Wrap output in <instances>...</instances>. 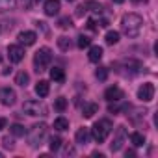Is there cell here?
Masks as SVG:
<instances>
[{
    "instance_id": "1",
    "label": "cell",
    "mask_w": 158,
    "mask_h": 158,
    "mask_svg": "<svg viewBox=\"0 0 158 158\" xmlns=\"http://www.w3.org/2000/svg\"><path fill=\"white\" fill-rule=\"evenodd\" d=\"M141 26H143V19H141L138 13H127V15H123V19H121V30H123L128 37H136V35L139 34Z\"/></svg>"
},
{
    "instance_id": "2",
    "label": "cell",
    "mask_w": 158,
    "mask_h": 158,
    "mask_svg": "<svg viewBox=\"0 0 158 158\" xmlns=\"http://www.w3.org/2000/svg\"><path fill=\"white\" fill-rule=\"evenodd\" d=\"M47 134H48V127L45 123H35L30 130H28V143L32 149H39L45 139H47Z\"/></svg>"
},
{
    "instance_id": "3",
    "label": "cell",
    "mask_w": 158,
    "mask_h": 158,
    "mask_svg": "<svg viewBox=\"0 0 158 158\" xmlns=\"http://www.w3.org/2000/svg\"><path fill=\"white\" fill-rule=\"evenodd\" d=\"M112 130H114V125H112L110 119H99V121L93 125V128H91V136H93V139H95L97 143H102V141H106V138L112 134Z\"/></svg>"
},
{
    "instance_id": "4",
    "label": "cell",
    "mask_w": 158,
    "mask_h": 158,
    "mask_svg": "<svg viewBox=\"0 0 158 158\" xmlns=\"http://www.w3.org/2000/svg\"><path fill=\"white\" fill-rule=\"evenodd\" d=\"M50 61H52V50H50L48 47H41V48L34 54V67H35L37 73L45 71V69L50 65Z\"/></svg>"
},
{
    "instance_id": "5",
    "label": "cell",
    "mask_w": 158,
    "mask_h": 158,
    "mask_svg": "<svg viewBox=\"0 0 158 158\" xmlns=\"http://www.w3.org/2000/svg\"><path fill=\"white\" fill-rule=\"evenodd\" d=\"M23 110L28 114V115H32V117H45L47 115V106L43 104V102H39V101H26L24 104H23Z\"/></svg>"
},
{
    "instance_id": "6",
    "label": "cell",
    "mask_w": 158,
    "mask_h": 158,
    "mask_svg": "<svg viewBox=\"0 0 158 158\" xmlns=\"http://www.w3.org/2000/svg\"><path fill=\"white\" fill-rule=\"evenodd\" d=\"M138 99L141 102H151L154 99V84H151V82L141 84L139 89H138Z\"/></svg>"
},
{
    "instance_id": "7",
    "label": "cell",
    "mask_w": 158,
    "mask_h": 158,
    "mask_svg": "<svg viewBox=\"0 0 158 158\" xmlns=\"http://www.w3.org/2000/svg\"><path fill=\"white\" fill-rule=\"evenodd\" d=\"M125 139H127V128H125V127H117V130H115V134H114V141L110 143L112 152L121 151V147H123Z\"/></svg>"
},
{
    "instance_id": "8",
    "label": "cell",
    "mask_w": 158,
    "mask_h": 158,
    "mask_svg": "<svg viewBox=\"0 0 158 158\" xmlns=\"http://www.w3.org/2000/svg\"><path fill=\"white\" fill-rule=\"evenodd\" d=\"M88 11L101 13V11H102V6H101L99 2H93V0H89V2H84V4H80V6L76 8V15H78V17H82V15L88 13Z\"/></svg>"
},
{
    "instance_id": "9",
    "label": "cell",
    "mask_w": 158,
    "mask_h": 158,
    "mask_svg": "<svg viewBox=\"0 0 158 158\" xmlns=\"http://www.w3.org/2000/svg\"><path fill=\"white\" fill-rule=\"evenodd\" d=\"M17 101V93L11 88H0V102L6 106H13Z\"/></svg>"
},
{
    "instance_id": "10",
    "label": "cell",
    "mask_w": 158,
    "mask_h": 158,
    "mask_svg": "<svg viewBox=\"0 0 158 158\" xmlns=\"http://www.w3.org/2000/svg\"><path fill=\"white\" fill-rule=\"evenodd\" d=\"M8 58H10V61H13V63L23 61V58H24V48H23V45H10V47H8Z\"/></svg>"
},
{
    "instance_id": "11",
    "label": "cell",
    "mask_w": 158,
    "mask_h": 158,
    "mask_svg": "<svg viewBox=\"0 0 158 158\" xmlns=\"http://www.w3.org/2000/svg\"><path fill=\"white\" fill-rule=\"evenodd\" d=\"M123 97H125V93H123V89L117 88V86H112V88H108V89L104 91V99H106L108 102H119Z\"/></svg>"
},
{
    "instance_id": "12",
    "label": "cell",
    "mask_w": 158,
    "mask_h": 158,
    "mask_svg": "<svg viewBox=\"0 0 158 158\" xmlns=\"http://www.w3.org/2000/svg\"><path fill=\"white\" fill-rule=\"evenodd\" d=\"M35 39H37V34H35V32H32V30H24V32H21V34H19V43H21V45H24V47L34 45V43H35Z\"/></svg>"
},
{
    "instance_id": "13",
    "label": "cell",
    "mask_w": 158,
    "mask_h": 158,
    "mask_svg": "<svg viewBox=\"0 0 158 158\" xmlns=\"http://www.w3.org/2000/svg\"><path fill=\"white\" fill-rule=\"evenodd\" d=\"M43 10H45V15H48V17H54V15H58V13H60V10H61V6H60V0H47Z\"/></svg>"
},
{
    "instance_id": "14",
    "label": "cell",
    "mask_w": 158,
    "mask_h": 158,
    "mask_svg": "<svg viewBox=\"0 0 158 158\" xmlns=\"http://www.w3.org/2000/svg\"><path fill=\"white\" fill-rule=\"evenodd\" d=\"M89 138H91V132H89V128H78V132H76V136H74V139H76V143L78 145H86V143H89Z\"/></svg>"
},
{
    "instance_id": "15",
    "label": "cell",
    "mask_w": 158,
    "mask_h": 158,
    "mask_svg": "<svg viewBox=\"0 0 158 158\" xmlns=\"http://www.w3.org/2000/svg\"><path fill=\"white\" fill-rule=\"evenodd\" d=\"M97 112H99V104H95V102H86V104H84V108H82V115H84L86 119L93 117Z\"/></svg>"
},
{
    "instance_id": "16",
    "label": "cell",
    "mask_w": 158,
    "mask_h": 158,
    "mask_svg": "<svg viewBox=\"0 0 158 158\" xmlns=\"http://www.w3.org/2000/svg\"><path fill=\"white\" fill-rule=\"evenodd\" d=\"M50 78H52L54 82H58V84L65 82V73H63V69L61 67H52L50 69Z\"/></svg>"
},
{
    "instance_id": "17",
    "label": "cell",
    "mask_w": 158,
    "mask_h": 158,
    "mask_svg": "<svg viewBox=\"0 0 158 158\" xmlns=\"http://www.w3.org/2000/svg\"><path fill=\"white\" fill-rule=\"evenodd\" d=\"M102 54H104V50H102V47H91L89 48V54H88V58H89V61H93V63H97L101 58H102Z\"/></svg>"
},
{
    "instance_id": "18",
    "label": "cell",
    "mask_w": 158,
    "mask_h": 158,
    "mask_svg": "<svg viewBox=\"0 0 158 158\" xmlns=\"http://www.w3.org/2000/svg\"><path fill=\"white\" fill-rule=\"evenodd\" d=\"M48 91H50V84H48L47 80H39V82L35 84V93H37L39 97H47Z\"/></svg>"
},
{
    "instance_id": "19",
    "label": "cell",
    "mask_w": 158,
    "mask_h": 158,
    "mask_svg": "<svg viewBox=\"0 0 158 158\" xmlns=\"http://www.w3.org/2000/svg\"><path fill=\"white\" fill-rule=\"evenodd\" d=\"M28 82H30L28 73L21 71V73H17V74H15V84H19L21 88H26V86H28Z\"/></svg>"
},
{
    "instance_id": "20",
    "label": "cell",
    "mask_w": 158,
    "mask_h": 158,
    "mask_svg": "<svg viewBox=\"0 0 158 158\" xmlns=\"http://www.w3.org/2000/svg\"><path fill=\"white\" fill-rule=\"evenodd\" d=\"M15 6H17V0H0V13L11 11L15 10Z\"/></svg>"
},
{
    "instance_id": "21",
    "label": "cell",
    "mask_w": 158,
    "mask_h": 158,
    "mask_svg": "<svg viewBox=\"0 0 158 158\" xmlns=\"http://www.w3.org/2000/svg\"><path fill=\"white\" fill-rule=\"evenodd\" d=\"M130 141H132L134 147H141V145L145 143V136H143L141 132H132V134H130Z\"/></svg>"
},
{
    "instance_id": "22",
    "label": "cell",
    "mask_w": 158,
    "mask_h": 158,
    "mask_svg": "<svg viewBox=\"0 0 158 158\" xmlns=\"http://www.w3.org/2000/svg\"><path fill=\"white\" fill-rule=\"evenodd\" d=\"M54 128L60 130V132L67 130V128H69V119H65V117H58V119H54Z\"/></svg>"
},
{
    "instance_id": "23",
    "label": "cell",
    "mask_w": 158,
    "mask_h": 158,
    "mask_svg": "<svg viewBox=\"0 0 158 158\" xmlns=\"http://www.w3.org/2000/svg\"><path fill=\"white\" fill-rule=\"evenodd\" d=\"M58 47H60V50L67 52V50L71 48V39H69V37H65V35L58 37Z\"/></svg>"
},
{
    "instance_id": "24",
    "label": "cell",
    "mask_w": 158,
    "mask_h": 158,
    "mask_svg": "<svg viewBox=\"0 0 158 158\" xmlns=\"http://www.w3.org/2000/svg\"><path fill=\"white\" fill-rule=\"evenodd\" d=\"M10 130H11V134H13V136H17V138H21V136H24V134H26V128H24L23 125H19V123L11 125V127H10Z\"/></svg>"
},
{
    "instance_id": "25",
    "label": "cell",
    "mask_w": 158,
    "mask_h": 158,
    "mask_svg": "<svg viewBox=\"0 0 158 158\" xmlns=\"http://www.w3.org/2000/svg\"><path fill=\"white\" fill-rule=\"evenodd\" d=\"M104 39H106V43H108V45H115V43L119 41V32L110 30V32L106 34V37H104Z\"/></svg>"
},
{
    "instance_id": "26",
    "label": "cell",
    "mask_w": 158,
    "mask_h": 158,
    "mask_svg": "<svg viewBox=\"0 0 158 158\" xmlns=\"http://www.w3.org/2000/svg\"><path fill=\"white\" fill-rule=\"evenodd\" d=\"M48 147H50V151H58L61 147V138L60 136H52L48 139Z\"/></svg>"
},
{
    "instance_id": "27",
    "label": "cell",
    "mask_w": 158,
    "mask_h": 158,
    "mask_svg": "<svg viewBox=\"0 0 158 158\" xmlns=\"http://www.w3.org/2000/svg\"><path fill=\"white\" fill-rule=\"evenodd\" d=\"M95 76L99 78L101 82H104L106 78H108V69H106V67H99V69L95 71Z\"/></svg>"
},
{
    "instance_id": "28",
    "label": "cell",
    "mask_w": 158,
    "mask_h": 158,
    "mask_svg": "<svg viewBox=\"0 0 158 158\" xmlns=\"http://www.w3.org/2000/svg\"><path fill=\"white\" fill-rule=\"evenodd\" d=\"M54 108H56L58 112H63V110L67 108V99H63V97L56 99V102H54Z\"/></svg>"
},
{
    "instance_id": "29",
    "label": "cell",
    "mask_w": 158,
    "mask_h": 158,
    "mask_svg": "<svg viewBox=\"0 0 158 158\" xmlns=\"http://www.w3.org/2000/svg\"><path fill=\"white\" fill-rule=\"evenodd\" d=\"M58 26H60V28H63V30H67V28H71V26H73V21H71L69 17H61V19L58 21Z\"/></svg>"
},
{
    "instance_id": "30",
    "label": "cell",
    "mask_w": 158,
    "mask_h": 158,
    "mask_svg": "<svg viewBox=\"0 0 158 158\" xmlns=\"http://www.w3.org/2000/svg\"><path fill=\"white\" fill-rule=\"evenodd\" d=\"M89 45H91V39L88 35H80V37H78V47H80V48H86Z\"/></svg>"
},
{
    "instance_id": "31",
    "label": "cell",
    "mask_w": 158,
    "mask_h": 158,
    "mask_svg": "<svg viewBox=\"0 0 158 158\" xmlns=\"http://www.w3.org/2000/svg\"><path fill=\"white\" fill-rule=\"evenodd\" d=\"M2 145H4L6 149H10V151L15 149V141H13L11 138H4V139H2Z\"/></svg>"
},
{
    "instance_id": "32",
    "label": "cell",
    "mask_w": 158,
    "mask_h": 158,
    "mask_svg": "<svg viewBox=\"0 0 158 158\" xmlns=\"http://www.w3.org/2000/svg\"><path fill=\"white\" fill-rule=\"evenodd\" d=\"M76 151H74V147L73 145H65V149H63V156H73Z\"/></svg>"
},
{
    "instance_id": "33",
    "label": "cell",
    "mask_w": 158,
    "mask_h": 158,
    "mask_svg": "<svg viewBox=\"0 0 158 158\" xmlns=\"http://www.w3.org/2000/svg\"><path fill=\"white\" fill-rule=\"evenodd\" d=\"M6 125H8V119L0 117V130H2V128H6Z\"/></svg>"
},
{
    "instance_id": "34",
    "label": "cell",
    "mask_w": 158,
    "mask_h": 158,
    "mask_svg": "<svg viewBox=\"0 0 158 158\" xmlns=\"http://www.w3.org/2000/svg\"><path fill=\"white\" fill-rule=\"evenodd\" d=\"M134 4H141V2H145V0H132Z\"/></svg>"
},
{
    "instance_id": "35",
    "label": "cell",
    "mask_w": 158,
    "mask_h": 158,
    "mask_svg": "<svg viewBox=\"0 0 158 158\" xmlns=\"http://www.w3.org/2000/svg\"><path fill=\"white\" fill-rule=\"evenodd\" d=\"M114 2H115V4H123V2H125V0H114Z\"/></svg>"
},
{
    "instance_id": "36",
    "label": "cell",
    "mask_w": 158,
    "mask_h": 158,
    "mask_svg": "<svg viewBox=\"0 0 158 158\" xmlns=\"http://www.w3.org/2000/svg\"><path fill=\"white\" fill-rule=\"evenodd\" d=\"M2 156H4V154H2V152H0V158H2Z\"/></svg>"
},
{
    "instance_id": "37",
    "label": "cell",
    "mask_w": 158,
    "mask_h": 158,
    "mask_svg": "<svg viewBox=\"0 0 158 158\" xmlns=\"http://www.w3.org/2000/svg\"><path fill=\"white\" fill-rule=\"evenodd\" d=\"M69 2H73V0H69Z\"/></svg>"
},
{
    "instance_id": "38",
    "label": "cell",
    "mask_w": 158,
    "mask_h": 158,
    "mask_svg": "<svg viewBox=\"0 0 158 158\" xmlns=\"http://www.w3.org/2000/svg\"><path fill=\"white\" fill-rule=\"evenodd\" d=\"M0 32H2V28H0Z\"/></svg>"
}]
</instances>
